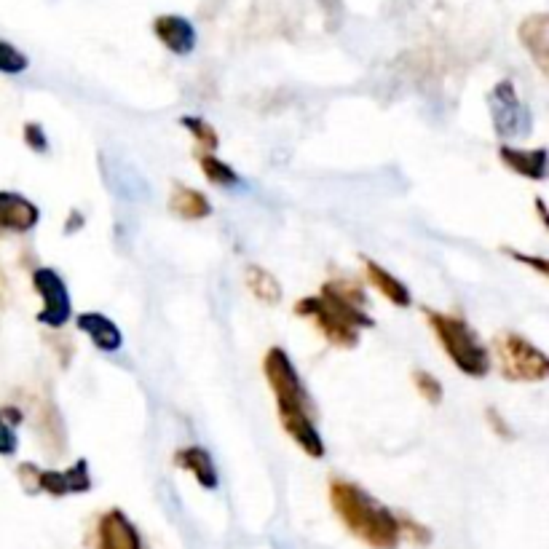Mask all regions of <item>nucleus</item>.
Returning <instances> with one entry per match:
<instances>
[{
    "instance_id": "obj_16",
    "label": "nucleus",
    "mask_w": 549,
    "mask_h": 549,
    "mask_svg": "<svg viewBox=\"0 0 549 549\" xmlns=\"http://www.w3.org/2000/svg\"><path fill=\"white\" fill-rule=\"evenodd\" d=\"M175 461L180 469H185V472H191V475L196 477V483H199L201 488L215 491L217 469H215V464H212V456H209L207 450L199 448V445H191V448L177 450Z\"/></svg>"
},
{
    "instance_id": "obj_13",
    "label": "nucleus",
    "mask_w": 549,
    "mask_h": 549,
    "mask_svg": "<svg viewBox=\"0 0 549 549\" xmlns=\"http://www.w3.org/2000/svg\"><path fill=\"white\" fill-rule=\"evenodd\" d=\"M517 38L523 43V49L528 51L539 67L541 73H547L549 65V17L547 14H531L528 19L520 22Z\"/></svg>"
},
{
    "instance_id": "obj_2",
    "label": "nucleus",
    "mask_w": 549,
    "mask_h": 549,
    "mask_svg": "<svg viewBox=\"0 0 549 549\" xmlns=\"http://www.w3.org/2000/svg\"><path fill=\"white\" fill-rule=\"evenodd\" d=\"M330 504L341 523L373 549H397L400 544V525L397 515L365 493L359 485L349 480H333L330 483Z\"/></svg>"
},
{
    "instance_id": "obj_4",
    "label": "nucleus",
    "mask_w": 549,
    "mask_h": 549,
    "mask_svg": "<svg viewBox=\"0 0 549 549\" xmlns=\"http://www.w3.org/2000/svg\"><path fill=\"white\" fill-rule=\"evenodd\" d=\"M493 354L499 359L501 375L515 383H539L549 375V359L523 335L499 333L493 338Z\"/></svg>"
},
{
    "instance_id": "obj_25",
    "label": "nucleus",
    "mask_w": 549,
    "mask_h": 549,
    "mask_svg": "<svg viewBox=\"0 0 549 549\" xmlns=\"http://www.w3.org/2000/svg\"><path fill=\"white\" fill-rule=\"evenodd\" d=\"M17 453V434L6 418L0 416V456H14Z\"/></svg>"
},
{
    "instance_id": "obj_21",
    "label": "nucleus",
    "mask_w": 549,
    "mask_h": 549,
    "mask_svg": "<svg viewBox=\"0 0 549 549\" xmlns=\"http://www.w3.org/2000/svg\"><path fill=\"white\" fill-rule=\"evenodd\" d=\"M27 67H30V59H27L25 54L17 49V46L0 41V73L19 75V73H25Z\"/></svg>"
},
{
    "instance_id": "obj_9",
    "label": "nucleus",
    "mask_w": 549,
    "mask_h": 549,
    "mask_svg": "<svg viewBox=\"0 0 549 549\" xmlns=\"http://www.w3.org/2000/svg\"><path fill=\"white\" fill-rule=\"evenodd\" d=\"M97 549H142L140 531L134 528L132 520L121 509H110L100 517Z\"/></svg>"
},
{
    "instance_id": "obj_11",
    "label": "nucleus",
    "mask_w": 549,
    "mask_h": 549,
    "mask_svg": "<svg viewBox=\"0 0 549 549\" xmlns=\"http://www.w3.org/2000/svg\"><path fill=\"white\" fill-rule=\"evenodd\" d=\"M153 33L177 57H188L196 49V27L180 14H161L153 19Z\"/></svg>"
},
{
    "instance_id": "obj_20",
    "label": "nucleus",
    "mask_w": 549,
    "mask_h": 549,
    "mask_svg": "<svg viewBox=\"0 0 549 549\" xmlns=\"http://www.w3.org/2000/svg\"><path fill=\"white\" fill-rule=\"evenodd\" d=\"M201 172L207 177L209 183L215 185H236L239 183V177L233 172L225 161L215 159V156H201Z\"/></svg>"
},
{
    "instance_id": "obj_27",
    "label": "nucleus",
    "mask_w": 549,
    "mask_h": 549,
    "mask_svg": "<svg viewBox=\"0 0 549 549\" xmlns=\"http://www.w3.org/2000/svg\"><path fill=\"white\" fill-rule=\"evenodd\" d=\"M507 255H512L515 260H520L523 266L536 268V274H539V276H549V266H547V260H544V258H531V255H520L517 250H507Z\"/></svg>"
},
{
    "instance_id": "obj_24",
    "label": "nucleus",
    "mask_w": 549,
    "mask_h": 549,
    "mask_svg": "<svg viewBox=\"0 0 549 549\" xmlns=\"http://www.w3.org/2000/svg\"><path fill=\"white\" fill-rule=\"evenodd\" d=\"M397 525H400V536H405L413 544H429L432 541V531L426 525L416 523L413 517L408 515H397Z\"/></svg>"
},
{
    "instance_id": "obj_26",
    "label": "nucleus",
    "mask_w": 549,
    "mask_h": 549,
    "mask_svg": "<svg viewBox=\"0 0 549 549\" xmlns=\"http://www.w3.org/2000/svg\"><path fill=\"white\" fill-rule=\"evenodd\" d=\"M25 142L33 150H38V153H43V150L49 148V140H46L41 124H25Z\"/></svg>"
},
{
    "instance_id": "obj_22",
    "label": "nucleus",
    "mask_w": 549,
    "mask_h": 549,
    "mask_svg": "<svg viewBox=\"0 0 549 549\" xmlns=\"http://www.w3.org/2000/svg\"><path fill=\"white\" fill-rule=\"evenodd\" d=\"M180 124L188 129V132L196 137V142H199L201 148H209V150H215L217 148V142H220V137H217V132L212 129V126L204 121V118H196V116H185L180 118Z\"/></svg>"
},
{
    "instance_id": "obj_7",
    "label": "nucleus",
    "mask_w": 549,
    "mask_h": 549,
    "mask_svg": "<svg viewBox=\"0 0 549 549\" xmlns=\"http://www.w3.org/2000/svg\"><path fill=\"white\" fill-rule=\"evenodd\" d=\"M33 287L43 298V308L38 314V322L49 327H62L73 314L70 306V295H67V284L54 268H35Z\"/></svg>"
},
{
    "instance_id": "obj_6",
    "label": "nucleus",
    "mask_w": 549,
    "mask_h": 549,
    "mask_svg": "<svg viewBox=\"0 0 549 549\" xmlns=\"http://www.w3.org/2000/svg\"><path fill=\"white\" fill-rule=\"evenodd\" d=\"M491 116L496 132L504 140H515L531 132V113L517 97L512 81H501L491 92Z\"/></svg>"
},
{
    "instance_id": "obj_14",
    "label": "nucleus",
    "mask_w": 549,
    "mask_h": 549,
    "mask_svg": "<svg viewBox=\"0 0 549 549\" xmlns=\"http://www.w3.org/2000/svg\"><path fill=\"white\" fill-rule=\"evenodd\" d=\"M499 159L504 167H509L515 175L528 177V180H544L547 177V150H523L512 148V145H501Z\"/></svg>"
},
{
    "instance_id": "obj_29",
    "label": "nucleus",
    "mask_w": 549,
    "mask_h": 549,
    "mask_svg": "<svg viewBox=\"0 0 549 549\" xmlns=\"http://www.w3.org/2000/svg\"><path fill=\"white\" fill-rule=\"evenodd\" d=\"M536 207H539V217H541V223H547V209H544V201L536 199Z\"/></svg>"
},
{
    "instance_id": "obj_8",
    "label": "nucleus",
    "mask_w": 549,
    "mask_h": 549,
    "mask_svg": "<svg viewBox=\"0 0 549 549\" xmlns=\"http://www.w3.org/2000/svg\"><path fill=\"white\" fill-rule=\"evenodd\" d=\"M276 413H279V421H282L284 432L298 442V448L303 450L306 456H325V440H322V434L317 432V424H314V418H311V408H303V405H276Z\"/></svg>"
},
{
    "instance_id": "obj_10",
    "label": "nucleus",
    "mask_w": 549,
    "mask_h": 549,
    "mask_svg": "<svg viewBox=\"0 0 549 549\" xmlns=\"http://www.w3.org/2000/svg\"><path fill=\"white\" fill-rule=\"evenodd\" d=\"M92 488V477H89V464L78 461L67 472H54V469H38V480H35V491L49 493V496H67V493H86Z\"/></svg>"
},
{
    "instance_id": "obj_3",
    "label": "nucleus",
    "mask_w": 549,
    "mask_h": 549,
    "mask_svg": "<svg viewBox=\"0 0 549 549\" xmlns=\"http://www.w3.org/2000/svg\"><path fill=\"white\" fill-rule=\"evenodd\" d=\"M426 322L432 327V333L437 335V341L450 357V362L461 370L464 375L472 378H485L491 370V354L485 349L477 333L466 325L464 319L453 317V314H440L432 308H424Z\"/></svg>"
},
{
    "instance_id": "obj_23",
    "label": "nucleus",
    "mask_w": 549,
    "mask_h": 549,
    "mask_svg": "<svg viewBox=\"0 0 549 549\" xmlns=\"http://www.w3.org/2000/svg\"><path fill=\"white\" fill-rule=\"evenodd\" d=\"M413 386H416L418 394H421L429 405H440L442 402V394H445V391H442V383L437 381L432 373L416 370V373H413Z\"/></svg>"
},
{
    "instance_id": "obj_28",
    "label": "nucleus",
    "mask_w": 549,
    "mask_h": 549,
    "mask_svg": "<svg viewBox=\"0 0 549 549\" xmlns=\"http://www.w3.org/2000/svg\"><path fill=\"white\" fill-rule=\"evenodd\" d=\"M485 418H488V421H491V429L496 434H499V437H504V440H512V429H509L507 426V421H504V418L499 416V410H488V413H485Z\"/></svg>"
},
{
    "instance_id": "obj_5",
    "label": "nucleus",
    "mask_w": 549,
    "mask_h": 549,
    "mask_svg": "<svg viewBox=\"0 0 549 549\" xmlns=\"http://www.w3.org/2000/svg\"><path fill=\"white\" fill-rule=\"evenodd\" d=\"M263 373H266L268 386L274 389L276 405H303V408H311L306 386L300 381L298 370L292 365V359L287 357V351L279 349V346L268 349L266 357H263Z\"/></svg>"
},
{
    "instance_id": "obj_19",
    "label": "nucleus",
    "mask_w": 549,
    "mask_h": 549,
    "mask_svg": "<svg viewBox=\"0 0 549 549\" xmlns=\"http://www.w3.org/2000/svg\"><path fill=\"white\" fill-rule=\"evenodd\" d=\"M247 287L260 303H268V306H276L279 300H282V284L276 282L274 274H268L266 268L260 266H250L247 268Z\"/></svg>"
},
{
    "instance_id": "obj_1",
    "label": "nucleus",
    "mask_w": 549,
    "mask_h": 549,
    "mask_svg": "<svg viewBox=\"0 0 549 549\" xmlns=\"http://www.w3.org/2000/svg\"><path fill=\"white\" fill-rule=\"evenodd\" d=\"M295 314L311 319L319 333L338 349H354L359 343V330L373 327V319L365 314V295L349 279L327 282L319 295L300 300Z\"/></svg>"
},
{
    "instance_id": "obj_17",
    "label": "nucleus",
    "mask_w": 549,
    "mask_h": 549,
    "mask_svg": "<svg viewBox=\"0 0 549 549\" xmlns=\"http://www.w3.org/2000/svg\"><path fill=\"white\" fill-rule=\"evenodd\" d=\"M365 274L367 279H370V284H373L375 290L381 292L383 298L389 300V303H394V306H400V308H408L410 303H413L408 287H405L397 276H391L386 268L378 266L375 260H365Z\"/></svg>"
},
{
    "instance_id": "obj_15",
    "label": "nucleus",
    "mask_w": 549,
    "mask_h": 549,
    "mask_svg": "<svg viewBox=\"0 0 549 549\" xmlns=\"http://www.w3.org/2000/svg\"><path fill=\"white\" fill-rule=\"evenodd\" d=\"M75 325H78V330H81V333H86L89 338H92V343L97 346V349L108 351V354H113V351L121 349V343H124V335H121V330H118V327L113 325V322H110L105 314L86 311V314H78Z\"/></svg>"
},
{
    "instance_id": "obj_18",
    "label": "nucleus",
    "mask_w": 549,
    "mask_h": 549,
    "mask_svg": "<svg viewBox=\"0 0 549 549\" xmlns=\"http://www.w3.org/2000/svg\"><path fill=\"white\" fill-rule=\"evenodd\" d=\"M169 209L172 215L183 217V220H201L212 212L209 199L196 188H185V185H175L172 196H169Z\"/></svg>"
},
{
    "instance_id": "obj_12",
    "label": "nucleus",
    "mask_w": 549,
    "mask_h": 549,
    "mask_svg": "<svg viewBox=\"0 0 549 549\" xmlns=\"http://www.w3.org/2000/svg\"><path fill=\"white\" fill-rule=\"evenodd\" d=\"M41 220V209L14 191H0V231L27 233Z\"/></svg>"
}]
</instances>
